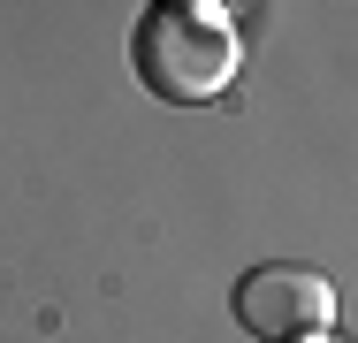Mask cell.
<instances>
[{"mask_svg": "<svg viewBox=\"0 0 358 343\" xmlns=\"http://www.w3.org/2000/svg\"><path fill=\"white\" fill-rule=\"evenodd\" d=\"M130 62H138V84L160 107H206L236 76V31L206 0H152L138 15Z\"/></svg>", "mask_w": 358, "mask_h": 343, "instance_id": "1", "label": "cell"}, {"mask_svg": "<svg viewBox=\"0 0 358 343\" xmlns=\"http://www.w3.org/2000/svg\"><path fill=\"white\" fill-rule=\"evenodd\" d=\"M229 305H236L244 336H259V343H305L336 321V290L313 267H252Z\"/></svg>", "mask_w": 358, "mask_h": 343, "instance_id": "2", "label": "cell"}]
</instances>
